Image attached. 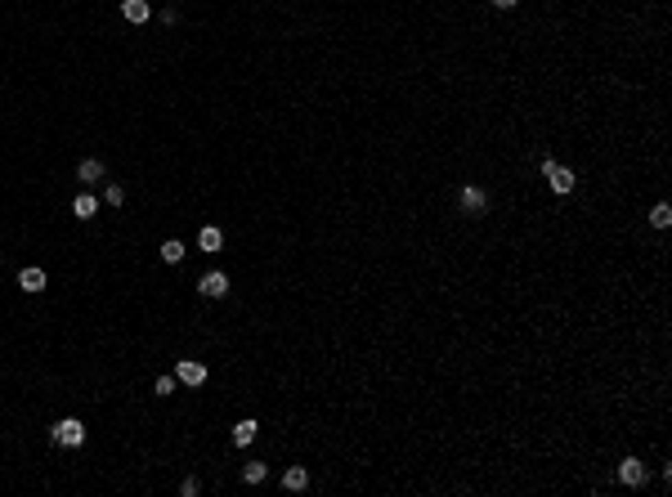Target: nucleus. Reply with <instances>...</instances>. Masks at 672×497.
Returning <instances> with one entry per match:
<instances>
[{
    "label": "nucleus",
    "mask_w": 672,
    "mask_h": 497,
    "mask_svg": "<svg viewBox=\"0 0 672 497\" xmlns=\"http://www.w3.org/2000/svg\"><path fill=\"white\" fill-rule=\"evenodd\" d=\"M49 439H54L58 448H81V443H86V426L76 421V417H58V421L49 426Z\"/></svg>",
    "instance_id": "1"
},
{
    "label": "nucleus",
    "mask_w": 672,
    "mask_h": 497,
    "mask_svg": "<svg viewBox=\"0 0 672 497\" xmlns=\"http://www.w3.org/2000/svg\"><path fill=\"white\" fill-rule=\"evenodd\" d=\"M538 170H542V175H547L551 193H574V170H569V166H560V161L542 157V161H538Z\"/></svg>",
    "instance_id": "2"
},
{
    "label": "nucleus",
    "mask_w": 672,
    "mask_h": 497,
    "mask_svg": "<svg viewBox=\"0 0 672 497\" xmlns=\"http://www.w3.org/2000/svg\"><path fill=\"white\" fill-rule=\"evenodd\" d=\"M457 202H462V211H466V216H484V211H489V193H484L480 184H462Z\"/></svg>",
    "instance_id": "3"
},
{
    "label": "nucleus",
    "mask_w": 672,
    "mask_h": 497,
    "mask_svg": "<svg viewBox=\"0 0 672 497\" xmlns=\"http://www.w3.org/2000/svg\"><path fill=\"white\" fill-rule=\"evenodd\" d=\"M175 381H180V385H207V363H198V358H180V363H175Z\"/></svg>",
    "instance_id": "4"
},
{
    "label": "nucleus",
    "mask_w": 672,
    "mask_h": 497,
    "mask_svg": "<svg viewBox=\"0 0 672 497\" xmlns=\"http://www.w3.org/2000/svg\"><path fill=\"white\" fill-rule=\"evenodd\" d=\"M198 291H202V296H211V301H220V296H229V273H220V269L202 273V278H198Z\"/></svg>",
    "instance_id": "5"
},
{
    "label": "nucleus",
    "mask_w": 672,
    "mask_h": 497,
    "mask_svg": "<svg viewBox=\"0 0 672 497\" xmlns=\"http://www.w3.org/2000/svg\"><path fill=\"white\" fill-rule=\"evenodd\" d=\"M618 479H623L627 488H641L645 484V461L641 457H623L618 461Z\"/></svg>",
    "instance_id": "6"
},
{
    "label": "nucleus",
    "mask_w": 672,
    "mask_h": 497,
    "mask_svg": "<svg viewBox=\"0 0 672 497\" xmlns=\"http://www.w3.org/2000/svg\"><path fill=\"white\" fill-rule=\"evenodd\" d=\"M45 282H49V278H45V269H36V264L19 273V287L27 291V296H40V291H45Z\"/></svg>",
    "instance_id": "7"
},
{
    "label": "nucleus",
    "mask_w": 672,
    "mask_h": 497,
    "mask_svg": "<svg viewBox=\"0 0 672 497\" xmlns=\"http://www.w3.org/2000/svg\"><path fill=\"white\" fill-rule=\"evenodd\" d=\"M260 435V426L251 421V417H242V421L233 426V435H229V439H233V448H251V439H256Z\"/></svg>",
    "instance_id": "8"
},
{
    "label": "nucleus",
    "mask_w": 672,
    "mask_h": 497,
    "mask_svg": "<svg viewBox=\"0 0 672 497\" xmlns=\"http://www.w3.org/2000/svg\"><path fill=\"white\" fill-rule=\"evenodd\" d=\"M283 488H287V493H305V488H310V470H305V466H287L283 470Z\"/></svg>",
    "instance_id": "9"
},
{
    "label": "nucleus",
    "mask_w": 672,
    "mask_h": 497,
    "mask_svg": "<svg viewBox=\"0 0 672 497\" xmlns=\"http://www.w3.org/2000/svg\"><path fill=\"white\" fill-rule=\"evenodd\" d=\"M76 179H81V184H104V161H95V157H86L81 161V166H76Z\"/></svg>",
    "instance_id": "10"
},
{
    "label": "nucleus",
    "mask_w": 672,
    "mask_h": 497,
    "mask_svg": "<svg viewBox=\"0 0 672 497\" xmlns=\"http://www.w3.org/2000/svg\"><path fill=\"white\" fill-rule=\"evenodd\" d=\"M72 216H76V220H95V216H99V197L76 193V197H72Z\"/></svg>",
    "instance_id": "11"
},
{
    "label": "nucleus",
    "mask_w": 672,
    "mask_h": 497,
    "mask_svg": "<svg viewBox=\"0 0 672 497\" xmlns=\"http://www.w3.org/2000/svg\"><path fill=\"white\" fill-rule=\"evenodd\" d=\"M121 14H126V23H148L152 5H148V0H121Z\"/></svg>",
    "instance_id": "12"
},
{
    "label": "nucleus",
    "mask_w": 672,
    "mask_h": 497,
    "mask_svg": "<svg viewBox=\"0 0 672 497\" xmlns=\"http://www.w3.org/2000/svg\"><path fill=\"white\" fill-rule=\"evenodd\" d=\"M157 255H161L166 264H180V260H184V242H180V238H166V242L157 246Z\"/></svg>",
    "instance_id": "13"
},
{
    "label": "nucleus",
    "mask_w": 672,
    "mask_h": 497,
    "mask_svg": "<svg viewBox=\"0 0 672 497\" xmlns=\"http://www.w3.org/2000/svg\"><path fill=\"white\" fill-rule=\"evenodd\" d=\"M198 246H202V251H220V246H224V233H220L216 224H207V229L198 233Z\"/></svg>",
    "instance_id": "14"
},
{
    "label": "nucleus",
    "mask_w": 672,
    "mask_h": 497,
    "mask_svg": "<svg viewBox=\"0 0 672 497\" xmlns=\"http://www.w3.org/2000/svg\"><path fill=\"white\" fill-rule=\"evenodd\" d=\"M650 224H654V229H668V224H672V207H668V202H654Z\"/></svg>",
    "instance_id": "15"
},
{
    "label": "nucleus",
    "mask_w": 672,
    "mask_h": 497,
    "mask_svg": "<svg viewBox=\"0 0 672 497\" xmlns=\"http://www.w3.org/2000/svg\"><path fill=\"white\" fill-rule=\"evenodd\" d=\"M265 475H269V470L260 466V461H246V466H242V479H246V484H265Z\"/></svg>",
    "instance_id": "16"
},
{
    "label": "nucleus",
    "mask_w": 672,
    "mask_h": 497,
    "mask_svg": "<svg viewBox=\"0 0 672 497\" xmlns=\"http://www.w3.org/2000/svg\"><path fill=\"white\" fill-rule=\"evenodd\" d=\"M104 202H108V207H121V202H126V188L121 184H108L104 188Z\"/></svg>",
    "instance_id": "17"
},
{
    "label": "nucleus",
    "mask_w": 672,
    "mask_h": 497,
    "mask_svg": "<svg viewBox=\"0 0 672 497\" xmlns=\"http://www.w3.org/2000/svg\"><path fill=\"white\" fill-rule=\"evenodd\" d=\"M152 394H161V399H166V394H175V376H157V385H152Z\"/></svg>",
    "instance_id": "18"
},
{
    "label": "nucleus",
    "mask_w": 672,
    "mask_h": 497,
    "mask_svg": "<svg viewBox=\"0 0 672 497\" xmlns=\"http://www.w3.org/2000/svg\"><path fill=\"white\" fill-rule=\"evenodd\" d=\"M180 493H184V497H198V479L189 475V479H184V484H180Z\"/></svg>",
    "instance_id": "19"
},
{
    "label": "nucleus",
    "mask_w": 672,
    "mask_h": 497,
    "mask_svg": "<svg viewBox=\"0 0 672 497\" xmlns=\"http://www.w3.org/2000/svg\"><path fill=\"white\" fill-rule=\"evenodd\" d=\"M493 5H498V10H515V5H520V0H493Z\"/></svg>",
    "instance_id": "20"
}]
</instances>
